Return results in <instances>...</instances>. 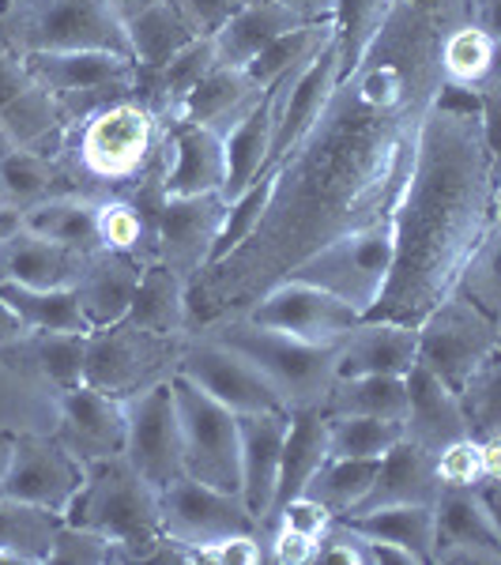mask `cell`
<instances>
[{"label":"cell","mask_w":501,"mask_h":565,"mask_svg":"<svg viewBox=\"0 0 501 565\" xmlns=\"http://www.w3.org/2000/svg\"><path fill=\"white\" fill-rule=\"evenodd\" d=\"M490 354H498V317L482 313L457 290L415 324V362L452 392H460Z\"/></svg>","instance_id":"obj_9"},{"label":"cell","mask_w":501,"mask_h":565,"mask_svg":"<svg viewBox=\"0 0 501 565\" xmlns=\"http://www.w3.org/2000/svg\"><path fill=\"white\" fill-rule=\"evenodd\" d=\"M61 193H76V181L61 159L23 148L0 151V204L26 212V207Z\"/></svg>","instance_id":"obj_35"},{"label":"cell","mask_w":501,"mask_h":565,"mask_svg":"<svg viewBox=\"0 0 501 565\" xmlns=\"http://www.w3.org/2000/svg\"><path fill=\"white\" fill-rule=\"evenodd\" d=\"M50 562L106 565V562H114V543H109L103 532H95V527L61 521L57 535H53V546H50Z\"/></svg>","instance_id":"obj_50"},{"label":"cell","mask_w":501,"mask_h":565,"mask_svg":"<svg viewBox=\"0 0 501 565\" xmlns=\"http://www.w3.org/2000/svg\"><path fill=\"white\" fill-rule=\"evenodd\" d=\"M501 354H490L482 366L463 381V388L457 392L460 407L468 415L471 437H498L501 434Z\"/></svg>","instance_id":"obj_48"},{"label":"cell","mask_w":501,"mask_h":565,"mask_svg":"<svg viewBox=\"0 0 501 565\" xmlns=\"http://www.w3.org/2000/svg\"><path fill=\"white\" fill-rule=\"evenodd\" d=\"M84 253L50 242L34 231H15L0 242V282H23V287H72L84 271Z\"/></svg>","instance_id":"obj_31"},{"label":"cell","mask_w":501,"mask_h":565,"mask_svg":"<svg viewBox=\"0 0 501 565\" xmlns=\"http://www.w3.org/2000/svg\"><path fill=\"white\" fill-rule=\"evenodd\" d=\"M437 463V482L441 487H479L487 476V457H482V441L479 437H463V441L445 445L441 452H434Z\"/></svg>","instance_id":"obj_51"},{"label":"cell","mask_w":501,"mask_h":565,"mask_svg":"<svg viewBox=\"0 0 501 565\" xmlns=\"http://www.w3.org/2000/svg\"><path fill=\"white\" fill-rule=\"evenodd\" d=\"M61 521L103 532L114 543V562H148L162 540L159 490L125 457L84 463V482Z\"/></svg>","instance_id":"obj_4"},{"label":"cell","mask_w":501,"mask_h":565,"mask_svg":"<svg viewBox=\"0 0 501 565\" xmlns=\"http://www.w3.org/2000/svg\"><path fill=\"white\" fill-rule=\"evenodd\" d=\"M238 317L260 328H276V332L298 335V340H309V343L343 340V335L362 321V313L351 302L328 295V290L313 287V282H306V279L271 282L257 302Z\"/></svg>","instance_id":"obj_15"},{"label":"cell","mask_w":501,"mask_h":565,"mask_svg":"<svg viewBox=\"0 0 501 565\" xmlns=\"http://www.w3.org/2000/svg\"><path fill=\"white\" fill-rule=\"evenodd\" d=\"M490 231H498L494 136L476 114L430 106L415 132L412 174L393 207V268L362 321L415 328L457 287Z\"/></svg>","instance_id":"obj_2"},{"label":"cell","mask_w":501,"mask_h":565,"mask_svg":"<svg viewBox=\"0 0 501 565\" xmlns=\"http://www.w3.org/2000/svg\"><path fill=\"white\" fill-rule=\"evenodd\" d=\"M434 562H501L498 509L476 487H441L434 501Z\"/></svg>","instance_id":"obj_18"},{"label":"cell","mask_w":501,"mask_h":565,"mask_svg":"<svg viewBox=\"0 0 501 565\" xmlns=\"http://www.w3.org/2000/svg\"><path fill=\"white\" fill-rule=\"evenodd\" d=\"M351 532L407 551L415 562H434V505H381L340 516Z\"/></svg>","instance_id":"obj_39"},{"label":"cell","mask_w":501,"mask_h":565,"mask_svg":"<svg viewBox=\"0 0 501 565\" xmlns=\"http://www.w3.org/2000/svg\"><path fill=\"white\" fill-rule=\"evenodd\" d=\"M167 143L174 151V167L162 178V193L167 196L223 193V181H226L223 136L193 121H174L167 132Z\"/></svg>","instance_id":"obj_28"},{"label":"cell","mask_w":501,"mask_h":565,"mask_svg":"<svg viewBox=\"0 0 501 565\" xmlns=\"http://www.w3.org/2000/svg\"><path fill=\"white\" fill-rule=\"evenodd\" d=\"M321 407H324V415H370V418L404 423L407 385H404V377H388V373L335 377Z\"/></svg>","instance_id":"obj_40"},{"label":"cell","mask_w":501,"mask_h":565,"mask_svg":"<svg viewBox=\"0 0 501 565\" xmlns=\"http://www.w3.org/2000/svg\"><path fill=\"white\" fill-rule=\"evenodd\" d=\"M284 434H287V412L238 415V476H242L238 494L260 524L268 516L271 494H276Z\"/></svg>","instance_id":"obj_23"},{"label":"cell","mask_w":501,"mask_h":565,"mask_svg":"<svg viewBox=\"0 0 501 565\" xmlns=\"http://www.w3.org/2000/svg\"><path fill=\"white\" fill-rule=\"evenodd\" d=\"M0 136L12 148L57 159L65 148V117L57 98L26 68L23 53L0 42Z\"/></svg>","instance_id":"obj_14"},{"label":"cell","mask_w":501,"mask_h":565,"mask_svg":"<svg viewBox=\"0 0 501 565\" xmlns=\"http://www.w3.org/2000/svg\"><path fill=\"white\" fill-rule=\"evenodd\" d=\"M140 279V264L117 249H95L87 253L84 271L72 282L76 290L79 313L87 317L90 328H106L121 321L132 306V290Z\"/></svg>","instance_id":"obj_29"},{"label":"cell","mask_w":501,"mask_h":565,"mask_svg":"<svg viewBox=\"0 0 501 565\" xmlns=\"http://www.w3.org/2000/svg\"><path fill=\"white\" fill-rule=\"evenodd\" d=\"M328 457V415L321 404L309 407H290L287 412V434H284V452H279V476H276V494H271L268 516H264L260 532L276 521V513L287 505L290 498H298L306 490L309 476L324 463Z\"/></svg>","instance_id":"obj_27"},{"label":"cell","mask_w":501,"mask_h":565,"mask_svg":"<svg viewBox=\"0 0 501 565\" xmlns=\"http://www.w3.org/2000/svg\"><path fill=\"white\" fill-rule=\"evenodd\" d=\"M193 562H218V565H253L264 562V546L257 535H231V540H218L193 551Z\"/></svg>","instance_id":"obj_52"},{"label":"cell","mask_w":501,"mask_h":565,"mask_svg":"<svg viewBox=\"0 0 501 565\" xmlns=\"http://www.w3.org/2000/svg\"><path fill=\"white\" fill-rule=\"evenodd\" d=\"M0 8H8V0H0Z\"/></svg>","instance_id":"obj_59"},{"label":"cell","mask_w":501,"mask_h":565,"mask_svg":"<svg viewBox=\"0 0 501 565\" xmlns=\"http://www.w3.org/2000/svg\"><path fill=\"white\" fill-rule=\"evenodd\" d=\"M441 26L396 0L362 65L335 84L309 132L276 162L260 223L185 287V328L245 313L309 253L370 218L393 215L412 174L415 132L441 90Z\"/></svg>","instance_id":"obj_1"},{"label":"cell","mask_w":501,"mask_h":565,"mask_svg":"<svg viewBox=\"0 0 501 565\" xmlns=\"http://www.w3.org/2000/svg\"><path fill=\"white\" fill-rule=\"evenodd\" d=\"M178 377L193 381L200 392L223 404L234 415H257V412H287L279 392L268 385V377L253 366L249 359H242L238 351H231L226 343H218L215 335H185V348L178 359Z\"/></svg>","instance_id":"obj_13"},{"label":"cell","mask_w":501,"mask_h":565,"mask_svg":"<svg viewBox=\"0 0 501 565\" xmlns=\"http://www.w3.org/2000/svg\"><path fill=\"white\" fill-rule=\"evenodd\" d=\"M57 527L61 513L0 494V558L4 562H50Z\"/></svg>","instance_id":"obj_41"},{"label":"cell","mask_w":501,"mask_h":565,"mask_svg":"<svg viewBox=\"0 0 501 565\" xmlns=\"http://www.w3.org/2000/svg\"><path fill=\"white\" fill-rule=\"evenodd\" d=\"M159 505L162 535L181 543L185 551H200V546L231 540V535H257L260 540V521L249 513L242 494L207 487V482H196L189 476L162 487Z\"/></svg>","instance_id":"obj_12"},{"label":"cell","mask_w":501,"mask_h":565,"mask_svg":"<svg viewBox=\"0 0 501 565\" xmlns=\"http://www.w3.org/2000/svg\"><path fill=\"white\" fill-rule=\"evenodd\" d=\"M388 268H393V215H381L309 253L284 279H306L366 313L385 287Z\"/></svg>","instance_id":"obj_8"},{"label":"cell","mask_w":501,"mask_h":565,"mask_svg":"<svg viewBox=\"0 0 501 565\" xmlns=\"http://www.w3.org/2000/svg\"><path fill=\"white\" fill-rule=\"evenodd\" d=\"M0 298L15 309V317L34 332H90L87 317L79 313L72 287H23L0 282Z\"/></svg>","instance_id":"obj_42"},{"label":"cell","mask_w":501,"mask_h":565,"mask_svg":"<svg viewBox=\"0 0 501 565\" xmlns=\"http://www.w3.org/2000/svg\"><path fill=\"white\" fill-rule=\"evenodd\" d=\"M15 231H23V212H20V207L0 204V242L12 238Z\"/></svg>","instance_id":"obj_55"},{"label":"cell","mask_w":501,"mask_h":565,"mask_svg":"<svg viewBox=\"0 0 501 565\" xmlns=\"http://www.w3.org/2000/svg\"><path fill=\"white\" fill-rule=\"evenodd\" d=\"M257 98H260V90L253 87V79L245 76L242 68L215 65L185 98H181L178 121L204 125V129H215L223 136Z\"/></svg>","instance_id":"obj_34"},{"label":"cell","mask_w":501,"mask_h":565,"mask_svg":"<svg viewBox=\"0 0 501 565\" xmlns=\"http://www.w3.org/2000/svg\"><path fill=\"white\" fill-rule=\"evenodd\" d=\"M200 332L215 335L242 359H249L268 385L279 392L284 407H309L324 404L328 388L335 381V354H340V340L309 343L298 335L276 332V328H260L245 317H223V321L200 328Z\"/></svg>","instance_id":"obj_5"},{"label":"cell","mask_w":501,"mask_h":565,"mask_svg":"<svg viewBox=\"0 0 501 565\" xmlns=\"http://www.w3.org/2000/svg\"><path fill=\"white\" fill-rule=\"evenodd\" d=\"M114 8L125 26V39H129L132 61L140 68L167 65L178 50L200 39L178 0H114Z\"/></svg>","instance_id":"obj_25"},{"label":"cell","mask_w":501,"mask_h":565,"mask_svg":"<svg viewBox=\"0 0 501 565\" xmlns=\"http://www.w3.org/2000/svg\"><path fill=\"white\" fill-rule=\"evenodd\" d=\"M223 215V193L167 196L159 207V223H154V260L174 268L178 276L193 279L196 271H204L207 257H212Z\"/></svg>","instance_id":"obj_19"},{"label":"cell","mask_w":501,"mask_h":565,"mask_svg":"<svg viewBox=\"0 0 501 565\" xmlns=\"http://www.w3.org/2000/svg\"><path fill=\"white\" fill-rule=\"evenodd\" d=\"M87 332H34L26 328L20 340L0 343V359L12 370L39 373L50 385L72 388L84 381Z\"/></svg>","instance_id":"obj_33"},{"label":"cell","mask_w":501,"mask_h":565,"mask_svg":"<svg viewBox=\"0 0 501 565\" xmlns=\"http://www.w3.org/2000/svg\"><path fill=\"white\" fill-rule=\"evenodd\" d=\"M61 445L79 463L109 460L125 452V399H114L90 385L61 388L57 399V430Z\"/></svg>","instance_id":"obj_20"},{"label":"cell","mask_w":501,"mask_h":565,"mask_svg":"<svg viewBox=\"0 0 501 565\" xmlns=\"http://www.w3.org/2000/svg\"><path fill=\"white\" fill-rule=\"evenodd\" d=\"M284 4L302 23H328V20H332V12H335V0H284Z\"/></svg>","instance_id":"obj_53"},{"label":"cell","mask_w":501,"mask_h":565,"mask_svg":"<svg viewBox=\"0 0 501 565\" xmlns=\"http://www.w3.org/2000/svg\"><path fill=\"white\" fill-rule=\"evenodd\" d=\"M302 23L284 0H249L238 12H231L218 31L212 34L215 45V65L226 68H245L268 42H276L279 34L295 31Z\"/></svg>","instance_id":"obj_32"},{"label":"cell","mask_w":501,"mask_h":565,"mask_svg":"<svg viewBox=\"0 0 501 565\" xmlns=\"http://www.w3.org/2000/svg\"><path fill=\"white\" fill-rule=\"evenodd\" d=\"M328 39H332V20L328 23H298L295 31L279 34L276 42L264 45V50L242 72L253 79V87L264 90V87L276 84L279 76H287L290 68L306 65V61L313 57Z\"/></svg>","instance_id":"obj_45"},{"label":"cell","mask_w":501,"mask_h":565,"mask_svg":"<svg viewBox=\"0 0 501 565\" xmlns=\"http://www.w3.org/2000/svg\"><path fill=\"white\" fill-rule=\"evenodd\" d=\"M404 437V423L370 415H328V457L377 460Z\"/></svg>","instance_id":"obj_46"},{"label":"cell","mask_w":501,"mask_h":565,"mask_svg":"<svg viewBox=\"0 0 501 565\" xmlns=\"http://www.w3.org/2000/svg\"><path fill=\"white\" fill-rule=\"evenodd\" d=\"M185 287L189 279L178 276L174 268L151 260L140 264V279L132 290V306H129V321L148 328V332L162 335H185Z\"/></svg>","instance_id":"obj_37"},{"label":"cell","mask_w":501,"mask_h":565,"mask_svg":"<svg viewBox=\"0 0 501 565\" xmlns=\"http://www.w3.org/2000/svg\"><path fill=\"white\" fill-rule=\"evenodd\" d=\"M167 151L170 143L167 132H162V121L143 103L125 95L95 109V114H87L84 121L68 125L65 148H61L57 159L68 167L76 193L79 178H87L95 185H103L106 196H114L143 174L159 170Z\"/></svg>","instance_id":"obj_3"},{"label":"cell","mask_w":501,"mask_h":565,"mask_svg":"<svg viewBox=\"0 0 501 565\" xmlns=\"http://www.w3.org/2000/svg\"><path fill=\"white\" fill-rule=\"evenodd\" d=\"M335 84H340V57H335V42L328 39L302 68L290 72L284 98H279L276 129H271L268 162H264V167H276V162L302 140L309 132V125H313L317 117H321V109L328 106Z\"/></svg>","instance_id":"obj_21"},{"label":"cell","mask_w":501,"mask_h":565,"mask_svg":"<svg viewBox=\"0 0 501 565\" xmlns=\"http://www.w3.org/2000/svg\"><path fill=\"white\" fill-rule=\"evenodd\" d=\"M407 385V407H404V437L423 445L426 452H441L445 445L471 437L468 415L460 407V396L445 381H437L430 370L415 362L404 373Z\"/></svg>","instance_id":"obj_22"},{"label":"cell","mask_w":501,"mask_h":565,"mask_svg":"<svg viewBox=\"0 0 501 565\" xmlns=\"http://www.w3.org/2000/svg\"><path fill=\"white\" fill-rule=\"evenodd\" d=\"M170 388H174L185 476L238 494V415L226 412L223 404H215L207 392H200L193 381L178 377V373L170 377Z\"/></svg>","instance_id":"obj_11"},{"label":"cell","mask_w":501,"mask_h":565,"mask_svg":"<svg viewBox=\"0 0 501 565\" xmlns=\"http://www.w3.org/2000/svg\"><path fill=\"white\" fill-rule=\"evenodd\" d=\"M34 79L57 98L65 129L84 121L87 114L103 109L114 98L132 95L136 61L109 50H53V53H23Z\"/></svg>","instance_id":"obj_10"},{"label":"cell","mask_w":501,"mask_h":565,"mask_svg":"<svg viewBox=\"0 0 501 565\" xmlns=\"http://www.w3.org/2000/svg\"><path fill=\"white\" fill-rule=\"evenodd\" d=\"M457 4H460L463 20H471V8H476V0H457Z\"/></svg>","instance_id":"obj_57"},{"label":"cell","mask_w":501,"mask_h":565,"mask_svg":"<svg viewBox=\"0 0 501 565\" xmlns=\"http://www.w3.org/2000/svg\"><path fill=\"white\" fill-rule=\"evenodd\" d=\"M12 449H15V434L12 430H0V482H4V471H8V460H12Z\"/></svg>","instance_id":"obj_56"},{"label":"cell","mask_w":501,"mask_h":565,"mask_svg":"<svg viewBox=\"0 0 501 565\" xmlns=\"http://www.w3.org/2000/svg\"><path fill=\"white\" fill-rule=\"evenodd\" d=\"M377 460H354V457H324L321 468L309 476L306 498H313L317 505H324L332 516H343L366 498Z\"/></svg>","instance_id":"obj_44"},{"label":"cell","mask_w":501,"mask_h":565,"mask_svg":"<svg viewBox=\"0 0 501 565\" xmlns=\"http://www.w3.org/2000/svg\"><path fill=\"white\" fill-rule=\"evenodd\" d=\"M8 148H12V143H8L4 136H0V151H8Z\"/></svg>","instance_id":"obj_58"},{"label":"cell","mask_w":501,"mask_h":565,"mask_svg":"<svg viewBox=\"0 0 501 565\" xmlns=\"http://www.w3.org/2000/svg\"><path fill=\"white\" fill-rule=\"evenodd\" d=\"M26 332V324L15 317V309L0 298V343H8V340H20V335Z\"/></svg>","instance_id":"obj_54"},{"label":"cell","mask_w":501,"mask_h":565,"mask_svg":"<svg viewBox=\"0 0 501 565\" xmlns=\"http://www.w3.org/2000/svg\"><path fill=\"white\" fill-rule=\"evenodd\" d=\"M302 68V65H298ZM295 72V68H290ZM287 76H279L271 87L260 90V98L253 103L231 129L223 132V151H226V181H223V200H234L249 185L253 178L264 170L268 162V143H271V129H276V114H279V98H284Z\"/></svg>","instance_id":"obj_26"},{"label":"cell","mask_w":501,"mask_h":565,"mask_svg":"<svg viewBox=\"0 0 501 565\" xmlns=\"http://www.w3.org/2000/svg\"><path fill=\"white\" fill-rule=\"evenodd\" d=\"M0 42L15 53L109 50L132 57L114 0H8L0 8Z\"/></svg>","instance_id":"obj_6"},{"label":"cell","mask_w":501,"mask_h":565,"mask_svg":"<svg viewBox=\"0 0 501 565\" xmlns=\"http://www.w3.org/2000/svg\"><path fill=\"white\" fill-rule=\"evenodd\" d=\"M185 335L148 332V328L132 324L129 317L106 328H90L84 354V385L106 392L114 399L140 396L143 388L174 377Z\"/></svg>","instance_id":"obj_7"},{"label":"cell","mask_w":501,"mask_h":565,"mask_svg":"<svg viewBox=\"0 0 501 565\" xmlns=\"http://www.w3.org/2000/svg\"><path fill=\"white\" fill-rule=\"evenodd\" d=\"M441 76L445 84H457L479 95H494V68H498V34L482 31L471 20H463L449 31H441Z\"/></svg>","instance_id":"obj_36"},{"label":"cell","mask_w":501,"mask_h":565,"mask_svg":"<svg viewBox=\"0 0 501 565\" xmlns=\"http://www.w3.org/2000/svg\"><path fill=\"white\" fill-rule=\"evenodd\" d=\"M23 226L42 234V238L84 253V257L103 249V238H98V200L84 193H61V196H50V200H42V204L26 207Z\"/></svg>","instance_id":"obj_38"},{"label":"cell","mask_w":501,"mask_h":565,"mask_svg":"<svg viewBox=\"0 0 501 565\" xmlns=\"http://www.w3.org/2000/svg\"><path fill=\"white\" fill-rule=\"evenodd\" d=\"M84 482L79 463L53 434H15V449L8 460L0 494L31 501L50 513H65L72 494Z\"/></svg>","instance_id":"obj_17"},{"label":"cell","mask_w":501,"mask_h":565,"mask_svg":"<svg viewBox=\"0 0 501 565\" xmlns=\"http://www.w3.org/2000/svg\"><path fill=\"white\" fill-rule=\"evenodd\" d=\"M396 0H335L332 12V42L340 57V79L362 65L370 45L385 31Z\"/></svg>","instance_id":"obj_43"},{"label":"cell","mask_w":501,"mask_h":565,"mask_svg":"<svg viewBox=\"0 0 501 565\" xmlns=\"http://www.w3.org/2000/svg\"><path fill=\"white\" fill-rule=\"evenodd\" d=\"M412 366L415 328L396 321H359L340 340V354H335V377H359V373L404 377Z\"/></svg>","instance_id":"obj_30"},{"label":"cell","mask_w":501,"mask_h":565,"mask_svg":"<svg viewBox=\"0 0 501 565\" xmlns=\"http://www.w3.org/2000/svg\"><path fill=\"white\" fill-rule=\"evenodd\" d=\"M457 295L468 298L471 306H479L482 313L498 317L501 313V282H498V231L487 234V242L471 253V260L463 264L457 276Z\"/></svg>","instance_id":"obj_49"},{"label":"cell","mask_w":501,"mask_h":565,"mask_svg":"<svg viewBox=\"0 0 501 565\" xmlns=\"http://www.w3.org/2000/svg\"><path fill=\"white\" fill-rule=\"evenodd\" d=\"M271 185H276V167H264L238 196L226 200V215H223V226H218V234H215V245H212V257H207V264L226 257V253L238 249V245L249 238L253 226L260 223L264 207H268ZM207 264H204V268H207Z\"/></svg>","instance_id":"obj_47"},{"label":"cell","mask_w":501,"mask_h":565,"mask_svg":"<svg viewBox=\"0 0 501 565\" xmlns=\"http://www.w3.org/2000/svg\"><path fill=\"white\" fill-rule=\"evenodd\" d=\"M437 494H441V482H437L434 452H426L423 445L399 437L385 457H377V471H373L366 498L351 513H370V509L381 505H434Z\"/></svg>","instance_id":"obj_24"},{"label":"cell","mask_w":501,"mask_h":565,"mask_svg":"<svg viewBox=\"0 0 501 565\" xmlns=\"http://www.w3.org/2000/svg\"><path fill=\"white\" fill-rule=\"evenodd\" d=\"M125 460L151 482L154 490L170 487L185 476L181 463V430L170 381L143 388L140 396L125 399Z\"/></svg>","instance_id":"obj_16"}]
</instances>
